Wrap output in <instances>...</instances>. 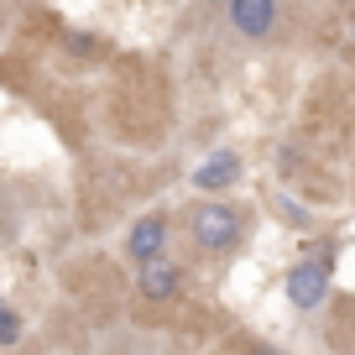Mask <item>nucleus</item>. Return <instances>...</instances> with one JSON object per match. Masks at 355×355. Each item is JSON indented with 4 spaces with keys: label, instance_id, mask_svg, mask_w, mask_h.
Wrapping results in <instances>:
<instances>
[{
    "label": "nucleus",
    "instance_id": "nucleus-2",
    "mask_svg": "<svg viewBox=\"0 0 355 355\" xmlns=\"http://www.w3.org/2000/svg\"><path fill=\"white\" fill-rule=\"evenodd\" d=\"M329 277H334V251L324 245V251H313V256H303L298 266L288 272V303L293 309H319L324 298H329Z\"/></svg>",
    "mask_w": 355,
    "mask_h": 355
},
{
    "label": "nucleus",
    "instance_id": "nucleus-8",
    "mask_svg": "<svg viewBox=\"0 0 355 355\" xmlns=\"http://www.w3.org/2000/svg\"><path fill=\"white\" fill-rule=\"evenodd\" d=\"M199 6H220V0H199Z\"/></svg>",
    "mask_w": 355,
    "mask_h": 355
},
{
    "label": "nucleus",
    "instance_id": "nucleus-3",
    "mask_svg": "<svg viewBox=\"0 0 355 355\" xmlns=\"http://www.w3.org/2000/svg\"><path fill=\"white\" fill-rule=\"evenodd\" d=\"M141 272H136V293H141L146 303H167L183 293V266L167 261V256H152V261H136Z\"/></svg>",
    "mask_w": 355,
    "mask_h": 355
},
{
    "label": "nucleus",
    "instance_id": "nucleus-5",
    "mask_svg": "<svg viewBox=\"0 0 355 355\" xmlns=\"http://www.w3.org/2000/svg\"><path fill=\"white\" fill-rule=\"evenodd\" d=\"M167 251V214H141V220L131 225V235H125V256L131 261H152V256Z\"/></svg>",
    "mask_w": 355,
    "mask_h": 355
},
{
    "label": "nucleus",
    "instance_id": "nucleus-4",
    "mask_svg": "<svg viewBox=\"0 0 355 355\" xmlns=\"http://www.w3.org/2000/svg\"><path fill=\"white\" fill-rule=\"evenodd\" d=\"M225 11H230V26L251 42L277 26V0H225Z\"/></svg>",
    "mask_w": 355,
    "mask_h": 355
},
{
    "label": "nucleus",
    "instance_id": "nucleus-7",
    "mask_svg": "<svg viewBox=\"0 0 355 355\" xmlns=\"http://www.w3.org/2000/svg\"><path fill=\"white\" fill-rule=\"evenodd\" d=\"M16 340H21V313L0 303V345H16Z\"/></svg>",
    "mask_w": 355,
    "mask_h": 355
},
{
    "label": "nucleus",
    "instance_id": "nucleus-6",
    "mask_svg": "<svg viewBox=\"0 0 355 355\" xmlns=\"http://www.w3.org/2000/svg\"><path fill=\"white\" fill-rule=\"evenodd\" d=\"M241 183V157L235 152H214V157H204L199 167H193V189L199 193H225V189H235Z\"/></svg>",
    "mask_w": 355,
    "mask_h": 355
},
{
    "label": "nucleus",
    "instance_id": "nucleus-1",
    "mask_svg": "<svg viewBox=\"0 0 355 355\" xmlns=\"http://www.w3.org/2000/svg\"><path fill=\"white\" fill-rule=\"evenodd\" d=\"M189 235L199 251H235L241 245V214L225 199H204L189 209Z\"/></svg>",
    "mask_w": 355,
    "mask_h": 355
}]
</instances>
